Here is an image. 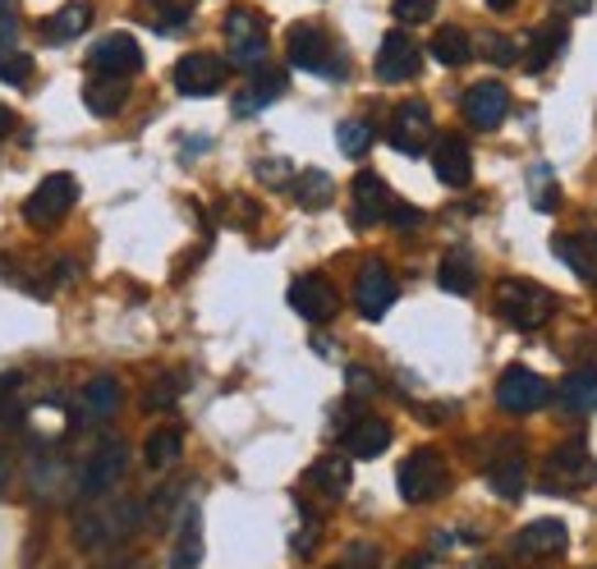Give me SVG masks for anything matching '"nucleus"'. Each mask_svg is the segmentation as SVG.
I'll return each mask as SVG.
<instances>
[{
    "label": "nucleus",
    "instance_id": "1",
    "mask_svg": "<svg viewBox=\"0 0 597 569\" xmlns=\"http://www.w3.org/2000/svg\"><path fill=\"white\" fill-rule=\"evenodd\" d=\"M556 294L542 290L533 280H501L497 284V317L515 331H538L542 322H552Z\"/></svg>",
    "mask_w": 597,
    "mask_h": 569
},
{
    "label": "nucleus",
    "instance_id": "2",
    "mask_svg": "<svg viewBox=\"0 0 597 569\" xmlns=\"http://www.w3.org/2000/svg\"><path fill=\"white\" fill-rule=\"evenodd\" d=\"M593 482H597V459L584 442H565L542 459V487L556 491V497H579Z\"/></svg>",
    "mask_w": 597,
    "mask_h": 569
},
{
    "label": "nucleus",
    "instance_id": "3",
    "mask_svg": "<svg viewBox=\"0 0 597 569\" xmlns=\"http://www.w3.org/2000/svg\"><path fill=\"white\" fill-rule=\"evenodd\" d=\"M225 42H230V65L235 69H263L267 65V51H272V42H267V19L257 14V10H248V5H235L225 14Z\"/></svg>",
    "mask_w": 597,
    "mask_h": 569
},
{
    "label": "nucleus",
    "instance_id": "4",
    "mask_svg": "<svg viewBox=\"0 0 597 569\" xmlns=\"http://www.w3.org/2000/svg\"><path fill=\"white\" fill-rule=\"evenodd\" d=\"M285 56H290L295 69H308V74H322V79H341L345 74V56L335 51V42L318 29V23H299L285 37Z\"/></svg>",
    "mask_w": 597,
    "mask_h": 569
},
{
    "label": "nucleus",
    "instance_id": "5",
    "mask_svg": "<svg viewBox=\"0 0 597 569\" xmlns=\"http://www.w3.org/2000/svg\"><path fill=\"white\" fill-rule=\"evenodd\" d=\"M451 487V469L446 459H441V450H413L405 464H400V497L409 505H428V501H441Z\"/></svg>",
    "mask_w": 597,
    "mask_h": 569
},
{
    "label": "nucleus",
    "instance_id": "6",
    "mask_svg": "<svg viewBox=\"0 0 597 569\" xmlns=\"http://www.w3.org/2000/svg\"><path fill=\"white\" fill-rule=\"evenodd\" d=\"M74 202H79V185H74V175H46L42 185L29 193V202H23V221H29L33 230H51L60 225Z\"/></svg>",
    "mask_w": 597,
    "mask_h": 569
},
{
    "label": "nucleus",
    "instance_id": "7",
    "mask_svg": "<svg viewBox=\"0 0 597 569\" xmlns=\"http://www.w3.org/2000/svg\"><path fill=\"white\" fill-rule=\"evenodd\" d=\"M139 520H143V505L139 501H115L107 514H88V520H79V547H107V542H120V537H129L139 528Z\"/></svg>",
    "mask_w": 597,
    "mask_h": 569
},
{
    "label": "nucleus",
    "instance_id": "8",
    "mask_svg": "<svg viewBox=\"0 0 597 569\" xmlns=\"http://www.w3.org/2000/svg\"><path fill=\"white\" fill-rule=\"evenodd\" d=\"M124 469H129V446L124 442H101L92 450V459H88L84 478H79V497L84 501H101L124 478Z\"/></svg>",
    "mask_w": 597,
    "mask_h": 569
},
{
    "label": "nucleus",
    "instance_id": "9",
    "mask_svg": "<svg viewBox=\"0 0 597 569\" xmlns=\"http://www.w3.org/2000/svg\"><path fill=\"white\" fill-rule=\"evenodd\" d=\"M225 74L230 65L221 56H212V51H194V56H185L175 65V92H185V97H212L225 88Z\"/></svg>",
    "mask_w": 597,
    "mask_h": 569
},
{
    "label": "nucleus",
    "instance_id": "10",
    "mask_svg": "<svg viewBox=\"0 0 597 569\" xmlns=\"http://www.w3.org/2000/svg\"><path fill=\"white\" fill-rule=\"evenodd\" d=\"M386 138H391V147L405 152V157H423L432 143V111L423 101H405V107H396L391 124H386Z\"/></svg>",
    "mask_w": 597,
    "mask_h": 569
},
{
    "label": "nucleus",
    "instance_id": "11",
    "mask_svg": "<svg viewBox=\"0 0 597 569\" xmlns=\"http://www.w3.org/2000/svg\"><path fill=\"white\" fill-rule=\"evenodd\" d=\"M552 400V386L542 381L533 368H506L497 381V404L506 413H533Z\"/></svg>",
    "mask_w": 597,
    "mask_h": 569
},
{
    "label": "nucleus",
    "instance_id": "12",
    "mask_svg": "<svg viewBox=\"0 0 597 569\" xmlns=\"http://www.w3.org/2000/svg\"><path fill=\"white\" fill-rule=\"evenodd\" d=\"M88 65L101 74V79H129V74L143 69V46L129 33H111L88 51Z\"/></svg>",
    "mask_w": 597,
    "mask_h": 569
},
{
    "label": "nucleus",
    "instance_id": "13",
    "mask_svg": "<svg viewBox=\"0 0 597 569\" xmlns=\"http://www.w3.org/2000/svg\"><path fill=\"white\" fill-rule=\"evenodd\" d=\"M396 294H400V284H396V276H391V267H386V263H368L358 271V280H354V303H358V313L368 322L386 317V308L396 303Z\"/></svg>",
    "mask_w": 597,
    "mask_h": 569
},
{
    "label": "nucleus",
    "instance_id": "14",
    "mask_svg": "<svg viewBox=\"0 0 597 569\" xmlns=\"http://www.w3.org/2000/svg\"><path fill=\"white\" fill-rule=\"evenodd\" d=\"M350 198H354V212H350V216H354L358 230H368V225L386 221V216H391V207H396L391 189H386V179L373 175V170H358V175H354Z\"/></svg>",
    "mask_w": 597,
    "mask_h": 569
},
{
    "label": "nucleus",
    "instance_id": "15",
    "mask_svg": "<svg viewBox=\"0 0 597 569\" xmlns=\"http://www.w3.org/2000/svg\"><path fill=\"white\" fill-rule=\"evenodd\" d=\"M290 308L303 317V322H331L335 308H341V294L327 276H299L290 284Z\"/></svg>",
    "mask_w": 597,
    "mask_h": 569
},
{
    "label": "nucleus",
    "instance_id": "16",
    "mask_svg": "<svg viewBox=\"0 0 597 569\" xmlns=\"http://www.w3.org/2000/svg\"><path fill=\"white\" fill-rule=\"evenodd\" d=\"M419 74V42L409 33H386L382 37V51H377V79L382 83H409Z\"/></svg>",
    "mask_w": 597,
    "mask_h": 569
},
{
    "label": "nucleus",
    "instance_id": "17",
    "mask_svg": "<svg viewBox=\"0 0 597 569\" xmlns=\"http://www.w3.org/2000/svg\"><path fill=\"white\" fill-rule=\"evenodd\" d=\"M432 170H436V179H441L446 189H464V185L474 179V152H469V143L455 138V134L436 138V147H432Z\"/></svg>",
    "mask_w": 597,
    "mask_h": 569
},
{
    "label": "nucleus",
    "instance_id": "18",
    "mask_svg": "<svg viewBox=\"0 0 597 569\" xmlns=\"http://www.w3.org/2000/svg\"><path fill=\"white\" fill-rule=\"evenodd\" d=\"M552 395H556V409L565 413V419H584V413L597 409V368L565 372V381L552 386Z\"/></svg>",
    "mask_w": 597,
    "mask_h": 569
},
{
    "label": "nucleus",
    "instance_id": "19",
    "mask_svg": "<svg viewBox=\"0 0 597 569\" xmlns=\"http://www.w3.org/2000/svg\"><path fill=\"white\" fill-rule=\"evenodd\" d=\"M565 547H570V533H565L561 520H533V524H524V528L515 533V551L519 556H533V560L565 556Z\"/></svg>",
    "mask_w": 597,
    "mask_h": 569
},
{
    "label": "nucleus",
    "instance_id": "20",
    "mask_svg": "<svg viewBox=\"0 0 597 569\" xmlns=\"http://www.w3.org/2000/svg\"><path fill=\"white\" fill-rule=\"evenodd\" d=\"M510 111V92L501 83H474L469 92H464V115H469L474 129H497Z\"/></svg>",
    "mask_w": 597,
    "mask_h": 569
},
{
    "label": "nucleus",
    "instance_id": "21",
    "mask_svg": "<svg viewBox=\"0 0 597 569\" xmlns=\"http://www.w3.org/2000/svg\"><path fill=\"white\" fill-rule=\"evenodd\" d=\"M552 248L579 280H597V225L593 230H575V235H556Z\"/></svg>",
    "mask_w": 597,
    "mask_h": 569
},
{
    "label": "nucleus",
    "instance_id": "22",
    "mask_svg": "<svg viewBox=\"0 0 597 569\" xmlns=\"http://www.w3.org/2000/svg\"><path fill=\"white\" fill-rule=\"evenodd\" d=\"M386 446H391V423H382V419H358L345 432V455L350 459H377Z\"/></svg>",
    "mask_w": 597,
    "mask_h": 569
},
{
    "label": "nucleus",
    "instance_id": "23",
    "mask_svg": "<svg viewBox=\"0 0 597 569\" xmlns=\"http://www.w3.org/2000/svg\"><path fill=\"white\" fill-rule=\"evenodd\" d=\"M202 565V514L198 505L185 510V524L175 533V551H170V569H198Z\"/></svg>",
    "mask_w": 597,
    "mask_h": 569
},
{
    "label": "nucleus",
    "instance_id": "24",
    "mask_svg": "<svg viewBox=\"0 0 597 569\" xmlns=\"http://www.w3.org/2000/svg\"><path fill=\"white\" fill-rule=\"evenodd\" d=\"M303 482L313 487V491H322V497L341 501L345 491H350V459H341V455H327V459H318L313 469L303 473Z\"/></svg>",
    "mask_w": 597,
    "mask_h": 569
},
{
    "label": "nucleus",
    "instance_id": "25",
    "mask_svg": "<svg viewBox=\"0 0 597 569\" xmlns=\"http://www.w3.org/2000/svg\"><path fill=\"white\" fill-rule=\"evenodd\" d=\"M436 280H441V290L446 294H474V284H478V267H474V257L455 248L441 257V267H436Z\"/></svg>",
    "mask_w": 597,
    "mask_h": 569
},
{
    "label": "nucleus",
    "instance_id": "26",
    "mask_svg": "<svg viewBox=\"0 0 597 569\" xmlns=\"http://www.w3.org/2000/svg\"><path fill=\"white\" fill-rule=\"evenodd\" d=\"M524 478H529V469H524V459H519V455L491 459V469H487V487L497 491L501 501H519V497H524Z\"/></svg>",
    "mask_w": 597,
    "mask_h": 569
},
{
    "label": "nucleus",
    "instance_id": "27",
    "mask_svg": "<svg viewBox=\"0 0 597 569\" xmlns=\"http://www.w3.org/2000/svg\"><path fill=\"white\" fill-rule=\"evenodd\" d=\"M280 92H285V69H257L253 83H248V92L235 101V115H253V111L272 107Z\"/></svg>",
    "mask_w": 597,
    "mask_h": 569
},
{
    "label": "nucleus",
    "instance_id": "28",
    "mask_svg": "<svg viewBox=\"0 0 597 569\" xmlns=\"http://www.w3.org/2000/svg\"><path fill=\"white\" fill-rule=\"evenodd\" d=\"M92 23V5H84V0H74V5H65L60 14H51L46 19V29H42V37L46 42H74L84 29Z\"/></svg>",
    "mask_w": 597,
    "mask_h": 569
},
{
    "label": "nucleus",
    "instance_id": "29",
    "mask_svg": "<svg viewBox=\"0 0 597 569\" xmlns=\"http://www.w3.org/2000/svg\"><path fill=\"white\" fill-rule=\"evenodd\" d=\"M84 409H88L92 423H107L111 413L120 409V381L115 377H92L84 386Z\"/></svg>",
    "mask_w": 597,
    "mask_h": 569
},
{
    "label": "nucleus",
    "instance_id": "30",
    "mask_svg": "<svg viewBox=\"0 0 597 569\" xmlns=\"http://www.w3.org/2000/svg\"><path fill=\"white\" fill-rule=\"evenodd\" d=\"M129 101V92H124V79H92L88 88H84V107L92 111V115H101V120H111L120 107Z\"/></svg>",
    "mask_w": 597,
    "mask_h": 569
},
{
    "label": "nucleus",
    "instance_id": "31",
    "mask_svg": "<svg viewBox=\"0 0 597 569\" xmlns=\"http://www.w3.org/2000/svg\"><path fill=\"white\" fill-rule=\"evenodd\" d=\"M428 51L441 65H464V60H474V37L464 29H436Z\"/></svg>",
    "mask_w": 597,
    "mask_h": 569
},
{
    "label": "nucleus",
    "instance_id": "32",
    "mask_svg": "<svg viewBox=\"0 0 597 569\" xmlns=\"http://www.w3.org/2000/svg\"><path fill=\"white\" fill-rule=\"evenodd\" d=\"M529 198H533V212H556L561 207V185L548 161H533L529 166Z\"/></svg>",
    "mask_w": 597,
    "mask_h": 569
},
{
    "label": "nucleus",
    "instance_id": "33",
    "mask_svg": "<svg viewBox=\"0 0 597 569\" xmlns=\"http://www.w3.org/2000/svg\"><path fill=\"white\" fill-rule=\"evenodd\" d=\"M29 79H33V56L29 51H19L14 37H0V83L23 88Z\"/></svg>",
    "mask_w": 597,
    "mask_h": 569
},
{
    "label": "nucleus",
    "instance_id": "34",
    "mask_svg": "<svg viewBox=\"0 0 597 569\" xmlns=\"http://www.w3.org/2000/svg\"><path fill=\"white\" fill-rule=\"evenodd\" d=\"M179 450H185V436H179L175 427H162V432H152V436H147L143 459L152 464V469H170V464L179 459Z\"/></svg>",
    "mask_w": 597,
    "mask_h": 569
},
{
    "label": "nucleus",
    "instance_id": "35",
    "mask_svg": "<svg viewBox=\"0 0 597 569\" xmlns=\"http://www.w3.org/2000/svg\"><path fill=\"white\" fill-rule=\"evenodd\" d=\"M295 198H299V207H327L331 202V175H322V170H303V175H295Z\"/></svg>",
    "mask_w": 597,
    "mask_h": 569
},
{
    "label": "nucleus",
    "instance_id": "36",
    "mask_svg": "<svg viewBox=\"0 0 597 569\" xmlns=\"http://www.w3.org/2000/svg\"><path fill=\"white\" fill-rule=\"evenodd\" d=\"M335 147H341L345 152V157H363V152H368L373 147V124L368 120H345L341 129H335Z\"/></svg>",
    "mask_w": 597,
    "mask_h": 569
},
{
    "label": "nucleus",
    "instance_id": "37",
    "mask_svg": "<svg viewBox=\"0 0 597 569\" xmlns=\"http://www.w3.org/2000/svg\"><path fill=\"white\" fill-rule=\"evenodd\" d=\"M143 5H147V23H152V29H157V33H179V29H185V19H189V10L185 5H175V0H143Z\"/></svg>",
    "mask_w": 597,
    "mask_h": 569
},
{
    "label": "nucleus",
    "instance_id": "38",
    "mask_svg": "<svg viewBox=\"0 0 597 569\" xmlns=\"http://www.w3.org/2000/svg\"><path fill=\"white\" fill-rule=\"evenodd\" d=\"M561 46H565V23H552V29L533 33V60H529V69H542V65H552Z\"/></svg>",
    "mask_w": 597,
    "mask_h": 569
},
{
    "label": "nucleus",
    "instance_id": "39",
    "mask_svg": "<svg viewBox=\"0 0 597 569\" xmlns=\"http://www.w3.org/2000/svg\"><path fill=\"white\" fill-rule=\"evenodd\" d=\"M483 51H487V60H497V65H515L519 42H515V37H501V33H487V37H483Z\"/></svg>",
    "mask_w": 597,
    "mask_h": 569
},
{
    "label": "nucleus",
    "instance_id": "40",
    "mask_svg": "<svg viewBox=\"0 0 597 569\" xmlns=\"http://www.w3.org/2000/svg\"><path fill=\"white\" fill-rule=\"evenodd\" d=\"M179 400V377H157L147 391V409H162V404H175Z\"/></svg>",
    "mask_w": 597,
    "mask_h": 569
},
{
    "label": "nucleus",
    "instance_id": "41",
    "mask_svg": "<svg viewBox=\"0 0 597 569\" xmlns=\"http://www.w3.org/2000/svg\"><path fill=\"white\" fill-rule=\"evenodd\" d=\"M432 10H436V0H396L400 23H423V19H432Z\"/></svg>",
    "mask_w": 597,
    "mask_h": 569
},
{
    "label": "nucleus",
    "instance_id": "42",
    "mask_svg": "<svg viewBox=\"0 0 597 569\" xmlns=\"http://www.w3.org/2000/svg\"><path fill=\"white\" fill-rule=\"evenodd\" d=\"M290 161H257V179H267V185H290Z\"/></svg>",
    "mask_w": 597,
    "mask_h": 569
},
{
    "label": "nucleus",
    "instance_id": "43",
    "mask_svg": "<svg viewBox=\"0 0 597 569\" xmlns=\"http://www.w3.org/2000/svg\"><path fill=\"white\" fill-rule=\"evenodd\" d=\"M350 391H354V395H373V391H377L373 372H363V368H350Z\"/></svg>",
    "mask_w": 597,
    "mask_h": 569
},
{
    "label": "nucleus",
    "instance_id": "44",
    "mask_svg": "<svg viewBox=\"0 0 597 569\" xmlns=\"http://www.w3.org/2000/svg\"><path fill=\"white\" fill-rule=\"evenodd\" d=\"M386 221H391V225H400V230H409V225H419L423 216L413 212V207H400V202H396V207H391V216H386Z\"/></svg>",
    "mask_w": 597,
    "mask_h": 569
},
{
    "label": "nucleus",
    "instance_id": "45",
    "mask_svg": "<svg viewBox=\"0 0 597 569\" xmlns=\"http://www.w3.org/2000/svg\"><path fill=\"white\" fill-rule=\"evenodd\" d=\"M14 386H19V377H0V419L10 413V395H14Z\"/></svg>",
    "mask_w": 597,
    "mask_h": 569
},
{
    "label": "nucleus",
    "instance_id": "46",
    "mask_svg": "<svg viewBox=\"0 0 597 569\" xmlns=\"http://www.w3.org/2000/svg\"><path fill=\"white\" fill-rule=\"evenodd\" d=\"M556 5H561V14H584L593 0H556Z\"/></svg>",
    "mask_w": 597,
    "mask_h": 569
},
{
    "label": "nucleus",
    "instance_id": "47",
    "mask_svg": "<svg viewBox=\"0 0 597 569\" xmlns=\"http://www.w3.org/2000/svg\"><path fill=\"white\" fill-rule=\"evenodd\" d=\"M10 129H14V115H10L5 107H0V138H5V134H10Z\"/></svg>",
    "mask_w": 597,
    "mask_h": 569
},
{
    "label": "nucleus",
    "instance_id": "48",
    "mask_svg": "<svg viewBox=\"0 0 597 569\" xmlns=\"http://www.w3.org/2000/svg\"><path fill=\"white\" fill-rule=\"evenodd\" d=\"M515 5H519V0H487V10H497V14H501V10H515Z\"/></svg>",
    "mask_w": 597,
    "mask_h": 569
},
{
    "label": "nucleus",
    "instance_id": "49",
    "mask_svg": "<svg viewBox=\"0 0 597 569\" xmlns=\"http://www.w3.org/2000/svg\"><path fill=\"white\" fill-rule=\"evenodd\" d=\"M400 569H432V565H428V560H423V556H413V560H405V565H400Z\"/></svg>",
    "mask_w": 597,
    "mask_h": 569
},
{
    "label": "nucleus",
    "instance_id": "50",
    "mask_svg": "<svg viewBox=\"0 0 597 569\" xmlns=\"http://www.w3.org/2000/svg\"><path fill=\"white\" fill-rule=\"evenodd\" d=\"M0 497H5V459H0Z\"/></svg>",
    "mask_w": 597,
    "mask_h": 569
},
{
    "label": "nucleus",
    "instance_id": "51",
    "mask_svg": "<svg viewBox=\"0 0 597 569\" xmlns=\"http://www.w3.org/2000/svg\"><path fill=\"white\" fill-rule=\"evenodd\" d=\"M478 569H501V565H491V560H487V565H478Z\"/></svg>",
    "mask_w": 597,
    "mask_h": 569
},
{
    "label": "nucleus",
    "instance_id": "52",
    "mask_svg": "<svg viewBox=\"0 0 597 569\" xmlns=\"http://www.w3.org/2000/svg\"><path fill=\"white\" fill-rule=\"evenodd\" d=\"M120 569H139V565H120Z\"/></svg>",
    "mask_w": 597,
    "mask_h": 569
}]
</instances>
